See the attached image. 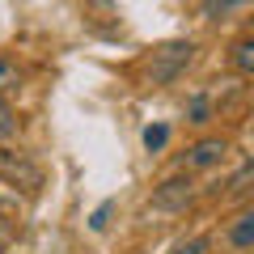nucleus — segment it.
<instances>
[{"label":"nucleus","instance_id":"nucleus-1","mask_svg":"<svg viewBox=\"0 0 254 254\" xmlns=\"http://www.w3.org/2000/svg\"><path fill=\"white\" fill-rule=\"evenodd\" d=\"M190 60H195V43H165V47H157L153 60H148V81L153 85L178 81V76L187 72Z\"/></svg>","mask_w":254,"mask_h":254},{"label":"nucleus","instance_id":"nucleus-2","mask_svg":"<svg viewBox=\"0 0 254 254\" xmlns=\"http://www.w3.org/2000/svg\"><path fill=\"white\" fill-rule=\"evenodd\" d=\"M0 178L9 187H21V190H38L43 187V170H38L34 157L17 153V148H0Z\"/></svg>","mask_w":254,"mask_h":254},{"label":"nucleus","instance_id":"nucleus-3","mask_svg":"<svg viewBox=\"0 0 254 254\" xmlns=\"http://www.w3.org/2000/svg\"><path fill=\"white\" fill-rule=\"evenodd\" d=\"M190 199H195V182H190V174H174V178H165L161 187L153 190V208L157 212H182Z\"/></svg>","mask_w":254,"mask_h":254},{"label":"nucleus","instance_id":"nucleus-4","mask_svg":"<svg viewBox=\"0 0 254 254\" xmlns=\"http://www.w3.org/2000/svg\"><path fill=\"white\" fill-rule=\"evenodd\" d=\"M220 157H225V140L208 136V140H199V144H190L187 153H182V165H187V170H212Z\"/></svg>","mask_w":254,"mask_h":254},{"label":"nucleus","instance_id":"nucleus-5","mask_svg":"<svg viewBox=\"0 0 254 254\" xmlns=\"http://www.w3.org/2000/svg\"><path fill=\"white\" fill-rule=\"evenodd\" d=\"M229 246H233V250H254V208H246L242 216L229 225Z\"/></svg>","mask_w":254,"mask_h":254},{"label":"nucleus","instance_id":"nucleus-6","mask_svg":"<svg viewBox=\"0 0 254 254\" xmlns=\"http://www.w3.org/2000/svg\"><path fill=\"white\" fill-rule=\"evenodd\" d=\"M229 60H233V68L242 76H254V34L250 38H237V43L229 47Z\"/></svg>","mask_w":254,"mask_h":254},{"label":"nucleus","instance_id":"nucleus-7","mask_svg":"<svg viewBox=\"0 0 254 254\" xmlns=\"http://www.w3.org/2000/svg\"><path fill=\"white\" fill-rule=\"evenodd\" d=\"M246 4H254V0H208V4H203V17H208V21H220L225 13L246 9Z\"/></svg>","mask_w":254,"mask_h":254},{"label":"nucleus","instance_id":"nucleus-8","mask_svg":"<svg viewBox=\"0 0 254 254\" xmlns=\"http://www.w3.org/2000/svg\"><path fill=\"white\" fill-rule=\"evenodd\" d=\"M165 144H170V127H165V123L144 127V148H148V153H161Z\"/></svg>","mask_w":254,"mask_h":254},{"label":"nucleus","instance_id":"nucleus-9","mask_svg":"<svg viewBox=\"0 0 254 254\" xmlns=\"http://www.w3.org/2000/svg\"><path fill=\"white\" fill-rule=\"evenodd\" d=\"M208 119H212V106H208V98H203V93H199V98H190V106H187V123L203 127Z\"/></svg>","mask_w":254,"mask_h":254},{"label":"nucleus","instance_id":"nucleus-10","mask_svg":"<svg viewBox=\"0 0 254 254\" xmlns=\"http://www.w3.org/2000/svg\"><path fill=\"white\" fill-rule=\"evenodd\" d=\"M17 81H21L17 64H13L9 55H0V93H4V89H17Z\"/></svg>","mask_w":254,"mask_h":254},{"label":"nucleus","instance_id":"nucleus-11","mask_svg":"<svg viewBox=\"0 0 254 254\" xmlns=\"http://www.w3.org/2000/svg\"><path fill=\"white\" fill-rule=\"evenodd\" d=\"M110 216H115V199H106V203H98V208H93V216H89V229H93V233H106Z\"/></svg>","mask_w":254,"mask_h":254},{"label":"nucleus","instance_id":"nucleus-12","mask_svg":"<svg viewBox=\"0 0 254 254\" xmlns=\"http://www.w3.org/2000/svg\"><path fill=\"white\" fill-rule=\"evenodd\" d=\"M208 246H212V242L199 233V237H187V242H178L170 254H208Z\"/></svg>","mask_w":254,"mask_h":254},{"label":"nucleus","instance_id":"nucleus-13","mask_svg":"<svg viewBox=\"0 0 254 254\" xmlns=\"http://www.w3.org/2000/svg\"><path fill=\"white\" fill-rule=\"evenodd\" d=\"M13 131H17V119H13L9 102H0V140H9Z\"/></svg>","mask_w":254,"mask_h":254},{"label":"nucleus","instance_id":"nucleus-14","mask_svg":"<svg viewBox=\"0 0 254 254\" xmlns=\"http://www.w3.org/2000/svg\"><path fill=\"white\" fill-rule=\"evenodd\" d=\"M250 26H254V17H250Z\"/></svg>","mask_w":254,"mask_h":254}]
</instances>
